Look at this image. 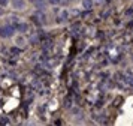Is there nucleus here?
Here are the masks:
<instances>
[{
  "label": "nucleus",
  "instance_id": "nucleus-1",
  "mask_svg": "<svg viewBox=\"0 0 133 126\" xmlns=\"http://www.w3.org/2000/svg\"><path fill=\"white\" fill-rule=\"evenodd\" d=\"M15 32H17L15 26H11V24H6V26L0 27V36L2 38H12Z\"/></svg>",
  "mask_w": 133,
  "mask_h": 126
},
{
  "label": "nucleus",
  "instance_id": "nucleus-2",
  "mask_svg": "<svg viewBox=\"0 0 133 126\" xmlns=\"http://www.w3.org/2000/svg\"><path fill=\"white\" fill-rule=\"evenodd\" d=\"M11 5H12L14 9H23V8L25 6V2L24 0H12Z\"/></svg>",
  "mask_w": 133,
  "mask_h": 126
},
{
  "label": "nucleus",
  "instance_id": "nucleus-3",
  "mask_svg": "<svg viewBox=\"0 0 133 126\" xmlns=\"http://www.w3.org/2000/svg\"><path fill=\"white\" fill-rule=\"evenodd\" d=\"M15 29H17V32H19V33H25L29 27H27V24L25 23H18L17 26H15Z\"/></svg>",
  "mask_w": 133,
  "mask_h": 126
},
{
  "label": "nucleus",
  "instance_id": "nucleus-4",
  "mask_svg": "<svg viewBox=\"0 0 133 126\" xmlns=\"http://www.w3.org/2000/svg\"><path fill=\"white\" fill-rule=\"evenodd\" d=\"M48 3L49 5H52V6H57V5H60L61 3V0H48Z\"/></svg>",
  "mask_w": 133,
  "mask_h": 126
},
{
  "label": "nucleus",
  "instance_id": "nucleus-5",
  "mask_svg": "<svg viewBox=\"0 0 133 126\" xmlns=\"http://www.w3.org/2000/svg\"><path fill=\"white\" fill-rule=\"evenodd\" d=\"M82 3H84L85 8H91V6H93V2H91V0H84Z\"/></svg>",
  "mask_w": 133,
  "mask_h": 126
},
{
  "label": "nucleus",
  "instance_id": "nucleus-6",
  "mask_svg": "<svg viewBox=\"0 0 133 126\" xmlns=\"http://www.w3.org/2000/svg\"><path fill=\"white\" fill-rule=\"evenodd\" d=\"M8 5H9V0H0V6L5 8V6H8Z\"/></svg>",
  "mask_w": 133,
  "mask_h": 126
},
{
  "label": "nucleus",
  "instance_id": "nucleus-7",
  "mask_svg": "<svg viewBox=\"0 0 133 126\" xmlns=\"http://www.w3.org/2000/svg\"><path fill=\"white\" fill-rule=\"evenodd\" d=\"M3 14H5V9H3V6H0V17H2Z\"/></svg>",
  "mask_w": 133,
  "mask_h": 126
}]
</instances>
